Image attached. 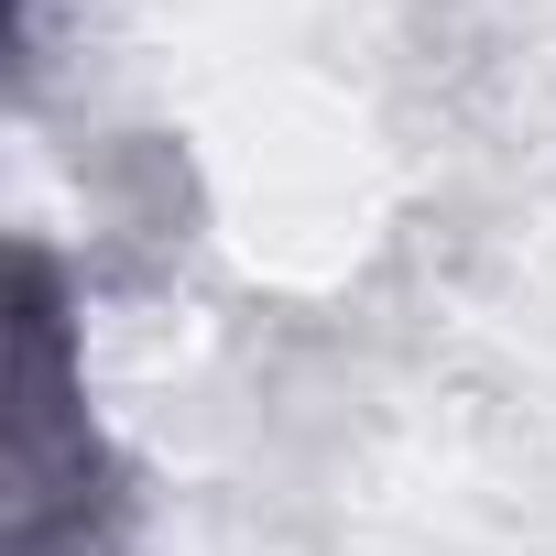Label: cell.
Returning a JSON list of instances; mask_svg holds the SVG:
<instances>
[{
	"label": "cell",
	"instance_id": "1",
	"mask_svg": "<svg viewBox=\"0 0 556 556\" xmlns=\"http://www.w3.org/2000/svg\"><path fill=\"white\" fill-rule=\"evenodd\" d=\"M121 523V458L88 415L77 306L45 240L12 251V437H0V556H99Z\"/></svg>",
	"mask_w": 556,
	"mask_h": 556
}]
</instances>
